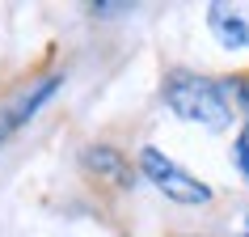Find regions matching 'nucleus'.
Listing matches in <instances>:
<instances>
[{"instance_id": "423d86ee", "label": "nucleus", "mask_w": 249, "mask_h": 237, "mask_svg": "<svg viewBox=\"0 0 249 237\" xmlns=\"http://www.w3.org/2000/svg\"><path fill=\"white\" fill-rule=\"evenodd\" d=\"M224 89H228V98H232V106L245 110V123H241V136H236L232 161H236V170H241V178H249V77L224 80Z\"/></svg>"}, {"instance_id": "f257e3e1", "label": "nucleus", "mask_w": 249, "mask_h": 237, "mask_svg": "<svg viewBox=\"0 0 249 237\" xmlns=\"http://www.w3.org/2000/svg\"><path fill=\"white\" fill-rule=\"evenodd\" d=\"M165 106L178 118L211 127V132H224L232 123V98L224 89V80H207L195 72H173L165 80Z\"/></svg>"}, {"instance_id": "39448f33", "label": "nucleus", "mask_w": 249, "mask_h": 237, "mask_svg": "<svg viewBox=\"0 0 249 237\" xmlns=\"http://www.w3.org/2000/svg\"><path fill=\"white\" fill-rule=\"evenodd\" d=\"M55 89H59V77L34 80L30 89H21V98H17L13 106H4V110H0V140H4L9 132H17V127H21L26 118H34V115H38V106L47 102V98H51Z\"/></svg>"}, {"instance_id": "20e7f679", "label": "nucleus", "mask_w": 249, "mask_h": 237, "mask_svg": "<svg viewBox=\"0 0 249 237\" xmlns=\"http://www.w3.org/2000/svg\"><path fill=\"white\" fill-rule=\"evenodd\" d=\"M80 165H85L89 178H97V182H106V186H118V191H127V186L135 182L131 161L123 157L118 148H110V144H85L80 148Z\"/></svg>"}, {"instance_id": "f03ea898", "label": "nucleus", "mask_w": 249, "mask_h": 237, "mask_svg": "<svg viewBox=\"0 0 249 237\" xmlns=\"http://www.w3.org/2000/svg\"><path fill=\"white\" fill-rule=\"evenodd\" d=\"M140 170H144V178L152 186H157L165 199H173V203H186V208H198V203H207L211 199V186L198 182L195 174H186L178 161H169L160 148H140Z\"/></svg>"}, {"instance_id": "6e6552de", "label": "nucleus", "mask_w": 249, "mask_h": 237, "mask_svg": "<svg viewBox=\"0 0 249 237\" xmlns=\"http://www.w3.org/2000/svg\"><path fill=\"white\" fill-rule=\"evenodd\" d=\"M236 237H249V212L241 216V229H236Z\"/></svg>"}, {"instance_id": "7ed1b4c3", "label": "nucleus", "mask_w": 249, "mask_h": 237, "mask_svg": "<svg viewBox=\"0 0 249 237\" xmlns=\"http://www.w3.org/2000/svg\"><path fill=\"white\" fill-rule=\"evenodd\" d=\"M207 26L228 51H249V0H215L207 4Z\"/></svg>"}, {"instance_id": "0eeeda50", "label": "nucleus", "mask_w": 249, "mask_h": 237, "mask_svg": "<svg viewBox=\"0 0 249 237\" xmlns=\"http://www.w3.org/2000/svg\"><path fill=\"white\" fill-rule=\"evenodd\" d=\"M93 13H102V17H110V13H131V4H93Z\"/></svg>"}]
</instances>
